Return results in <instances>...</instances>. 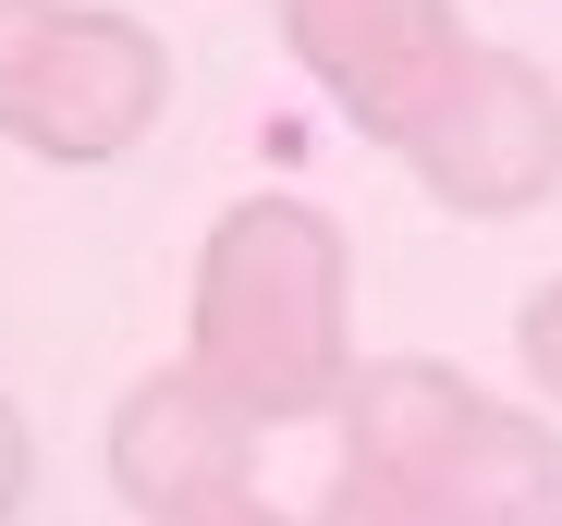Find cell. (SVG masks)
<instances>
[{
    "instance_id": "obj_1",
    "label": "cell",
    "mask_w": 562,
    "mask_h": 526,
    "mask_svg": "<svg viewBox=\"0 0 562 526\" xmlns=\"http://www.w3.org/2000/svg\"><path fill=\"white\" fill-rule=\"evenodd\" d=\"M562 502V441L538 416L490 404L440 356L355 368L342 392V466L306 526H538Z\"/></svg>"
},
{
    "instance_id": "obj_2",
    "label": "cell",
    "mask_w": 562,
    "mask_h": 526,
    "mask_svg": "<svg viewBox=\"0 0 562 526\" xmlns=\"http://www.w3.org/2000/svg\"><path fill=\"white\" fill-rule=\"evenodd\" d=\"M183 356H196L257 428L342 416L355 392V270L342 233L306 197H233L196 245L183 294Z\"/></svg>"
},
{
    "instance_id": "obj_3",
    "label": "cell",
    "mask_w": 562,
    "mask_h": 526,
    "mask_svg": "<svg viewBox=\"0 0 562 526\" xmlns=\"http://www.w3.org/2000/svg\"><path fill=\"white\" fill-rule=\"evenodd\" d=\"M159 37L99 0H0V147L99 171L159 123Z\"/></svg>"
},
{
    "instance_id": "obj_4",
    "label": "cell",
    "mask_w": 562,
    "mask_h": 526,
    "mask_svg": "<svg viewBox=\"0 0 562 526\" xmlns=\"http://www.w3.org/2000/svg\"><path fill=\"white\" fill-rule=\"evenodd\" d=\"M404 159L452 221H526L562 184V86L526 49H464V74L428 99Z\"/></svg>"
},
{
    "instance_id": "obj_5",
    "label": "cell",
    "mask_w": 562,
    "mask_h": 526,
    "mask_svg": "<svg viewBox=\"0 0 562 526\" xmlns=\"http://www.w3.org/2000/svg\"><path fill=\"white\" fill-rule=\"evenodd\" d=\"M281 49H294V74L355 135L404 147L428 123V99L464 74L477 37H464L452 0H281Z\"/></svg>"
},
{
    "instance_id": "obj_6",
    "label": "cell",
    "mask_w": 562,
    "mask_h": 526,
    "mask_svg": "<svg viewBox=\"0 0 562 526\" xmlns=\"http://www.w3.org/2000/svg\"><path fill=\"white\" fill-rule=\"evenodd\" d=\"M99 466H111V490L159 526V514H196L209 490H245V466H257V416H245L196 356H183V368H147V380L111 404Z\"/></svg>"
},
{
    "instance_id": "obj_7",
    "label": "cell",
    "mask_w": 562,
    "mask_h": 526,
    "mask_svg": "<svg viewBox=\"0 0 562 526\" xmlns=\"http://www.w3.org/2000/svg\"><path fill=\"white\" fill-rule=\"evenodd\" d=\"M514 368L562 404V282H538V294H526V318H514Z\"/></svg>"
},
{
    "instance_id": "obj_8",
    "label": "cell",
    "mask_w": 562,
    "mask_h": 526,
    "mask_svg": "<svg viewBox=\"0 0 562 526\" xmlns=\"http://www.w3.org/2000/svg\"><path fill=\"white\" fill-rule=\"evenodd\" d=\"M159 526H294L281 502H257V490H209L196 514H159Z\"/></svg>"
},
{
    "instance_id": "obj_9",
    "label": "cell",
    "mask_w": 562,
    "mask_h": 526,
    "mask_svg": "<svg viewBox=\"0 0 562 526\" xmlns=\"http://www.w3.org/2000/svg\"><path fill=\"white\" fill-rule=\"evenodd\" d=\"M13 502H25V416L0 404V514H13Z\"/></svg>"
},
{
    "instance_id": "obj_10",
    "label": "cell",
    "mask_w": 562,
    "mask_h": 526,
    "mask_svg": "<svg viewBox=\"0 0 562 526\" xmlns=\"http://www.w3.org/2000/svg\"><path fill=\"white\" fill-rule=\"evenodd\" d=\"M538 526H562V502H550V514H538Z\"/></svg>"
}]
</instances>
